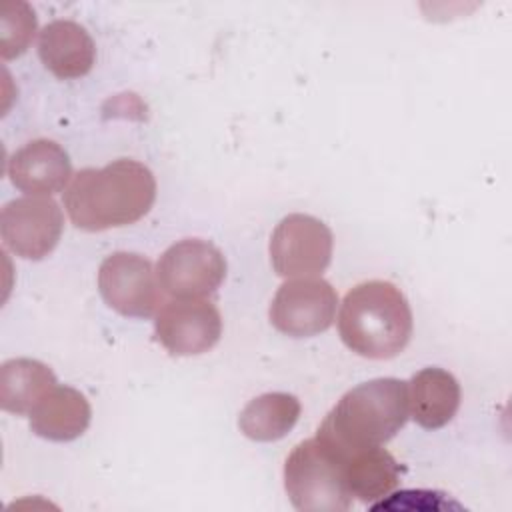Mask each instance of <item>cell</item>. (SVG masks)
<instances>
[{
  "label": "cell",
  "instance_id": "cell-12",
  "mask_svg": "<svg viewBox=\"0 0 512 512\" xmlns=\"http://www.w3.org/2000/svg\"><path fill=\"white\" fill-rule=\"evenodd\" d=\"M38 56L46 70L60 80L86 76L96 62L92 36L74 20H52L38 36Z\"/></svg>",
  "mask_w": 512,
  "mask_h": 512
},
{
  "label": "cell",
  "instance_id": "cell-5",
  "mask_svg": "<svg viewBox=\"0 0 512 512\" xmlns=\"http://www.w3.org/2000/svg\"><path fill=\"white\" fill-rule=\"evenodd\" d=\"M156 278L162 292L176 300L204 298L224 282L226 258L208 240L184 238L162 252Z\"/></svg>",
  "mask_w": 512,
  "mask_h": 512
},
{
  "label": "cell",
  "instance_id": "cell-19",
  "mask_svg": "<svg viewBox=\"0 0 512 512\" xmlns=\"http://www.w3.org/2000/svg\"><path fill=\"white\" fill-rule=\"evenodd\" d=\"M390 496L392 498L388 502L380 500V502L372 504V510H380V508H386V510H390V508H406V510H414V508L430 510L432 508V510H444V508H452V506L458 508V504L446 502L442 498L444 494L430 492V490H404V492H396V494L390 492Z\"/></svg>",
  "mask_w": 512,
  "mask_h": 512
},
{
  "label": "cell",
  "instance_id": "cell-11",
  "mask_svg": "<svg viewBox=\"0 0 512 512\" xmlns=\"http://www.w3.org/2000/svg\"><path fill=\"white\" fill-rule=\"evenodd\" d=\"M10 182L26 196H52L66 190L72 178L68 152L48 138L18 148L8 160Z\"/></svg>",
  "mask_w": 512,
  "mask_h": 512
},
{
  "label": "cell",
  "instance_id": "cell-6",
  "mask_svg": "<svg viewBox=\"0 0 512 512\" xmlns=\"http://www.w3.org/2000/svg\"><path fill=\"white\" fill-rule=\"evenodd\" d=\"M330 228L310 214H288L270 236V262L282 278L320 276L332 260Z\"/></svg>",
  "mask_w": 512,
  "mask_h": 512
},
{
  "label": "cell",
  "instance_id": "cell-4",
  "mask_svg": "<svg viewBox=\"0 0 512 512\" xmlns=\"http://www.w3.org/2000/svg\"><path fill=\"white\" fill-rule=\"evenodd\" d=\"M346 454L322 438L300 442L284 464V488L296 510L344 512L352 506V494L344 474Z\"/></svg>",
  "mask_w": 512,
  "mask_h": 512
},
{
  "label": "cell",
  "instance_id": "cell-13",
  "mask_svg": "<svg viewBox=\"0 0 512 512\" xmlns=\"http://www.w3.org/2000/svg\"><path fill=\"white\" fill-rule=\"evenodd\" d=\"M458 406L460 384L452 372L428 366L410 378L408 410L418 426L426 430L442 428L456 416Z\"/></svg>",
  "mask_w": 512,
  "mask_h": 512
},
{
  "label": "cell",
  "instance_id": "cell-18",
  "mask_svg": "<svg viewBox=\"0 0 512 512\" xmlns=\"http://www.w3.org/2000/svg\"><path fill=\"white\" fill-rule=\"evenodd\" d=\"M2 58L10 60L24 54L36 34V14L26 2H4L0 16Z\"/></svg>",
  "mask_w": 512,
  "mask_h": 512
},
{
  "label": "cell",
  "instance_id": "cell-15",
  "mask_svg": "<svg viewBox=\"0 0 512 512\" xmlns=\"http://www.w3.org/2000/svg\"><path fill=\"white\" fill-rule=\"evenodd\" d=\"M402 472L404 468L398 460L382 446L352 452L344 464L348 492L370 506L398 488Z\"/></svg>",
  "mask_w": 512,
  "mask_h": 512
},
{
  "label": "cell",
  "instance_id": "cell-3",
  "mask_svg": "<svg viewBox=\"0 0 512 512\" xmlns=\"http://www.w3.org/2000/svg\"><path fill=\"white\" fill-rule=\"evenodd\" d=\"M338 332L348 350L370 360L398 356L412 336V310L404 292L386 280H368L346 292Z\"/></svg>",
  "mask_w": 512,
  "mask_h": 512
},
{
  "label": "cell",
  "instance_id": "cell-8",
  "mask_svg": "<svg viewBox=\"0 0 512 512\" xmlns=\"http://www.w3.org/2000/svg\"><path fill=\"white\" fill-rule=\"evenodd\" d=\"M98 288L104 302L122 316L148 318L162 302L156 270L136 252H114L98 270Z\"/></svg>",
  "mask_w": 512,
  "mask_h": 512
},
{
  "label": "cell",
  "instance_id": "cell-16",
  "mask_svg": "<svg viewBox=\"0 0 512 512\" xmlns=\"http://www.w3.org/2000/svg\"><path fill=\"white\" fill-rule=\"evenodd\" d=\"M56 384L54 372L40 360H6L0 366V406L10 414H30Z\"/></svg>",
  "mask_w": 512,
  "mask_h": 512
},
{
  "label": "cell",
  "instance_id": "cell-10",
  "mask_svg": "<svg viewBox=\"0 0 512 512\" xmlns=\"http://www.w3.org/2000/svg\"><path fill=\"white\" fill-rule=\"evenodd\" d=\"M154 336L172 356H198L218 344L222 316L202 298L172 300L158 308Z\"/></svg>",
  "mask_w": 512,
  "mask_h": 512
},
{
  "label": "cell",
  "instance_id": "cell-1",
  "mask_svg": "<svg viewBox=\"0 0 512 512\" xmlns=\"http://www.w3.org/2000/svg\"><path fill=\"white\" fill-rule=\"evenodd\" d=\"M156 200V178L148 166L118 158L102 168H82L64 190L70 222L86 232L134 224Z\"/></svg>",
  "mask_w": 512,
  "mask_h": 512
},
{
  "label": "cell",
  "instance_id": "cell-7",
  "mask_svg": "<svg viewBox=\"0 0 512 512\" xmlns=\"http://www.w3.org/2000/svg\"><path fill=\"white\" fill-rule=\"evenodd\" d=\"M338 294L324 278H292L284 282L270 304L272 326L290 338H310L326 332L336 318Z\"/></svg>",
  "mask_w": 512,
  "mask_h": 512
},
{
  "label": "cell",
  "instance_id": "cell-14",
  "mask_svg": "<svg viewBox=\"0 0 512 512\" xmlns=\"http://www.w3.org/2000/svg\"><path fill=\"white\" fill-rule=\"evenodd\" d=\"M28 416L36 436L52 442H70L86 432L92 408L80 390L56 384Z\"/></svg>",
  "mask_w": 512,
  "mask_h": 512
},
{
  "label": "cell",
  "instance_id": "cell-17",
  "mask_svg": "<svg viewBox=\"0 0 512 512\" xmlns=\"http://www.w3.org/2000/svg\"><path fill=\"white\" fill-rule=\"evenodd\" d=\"M300 400L288 392H266L250 400L240 412L238 426L246 438L274 442L284 438L298 422Z\"/></svg>",
  "mask_w": 512,
  "mask_h": 512
},
{
  "label": "cell",
  "instance_id": "cell-2",
  "mask_svg": "<svg viewBox=\"0 0 512 512\" xmlns=\"http://www.w3.org/2000/svg\"><path fill=\"white\" fill-rule=\"evenodd\" d=\"M410 416L408 382L374 378L350 388L326 414L316 436L342 454L384 446Z\"/></svg>",
  "mask_w": 512,
  "mask_h": 512
},
{
  "label": "cell",
  "instance_id": "cell-9",
  "mask_svg": "<svg viewBox=\"0 0 512 512\" xmlns=\"http://www.w3.org/2000/svg\"><path fill=\"white\" fill-rule=\"evenodd\" d=\"M64 214L50 196H22L4 204L0 234L4 246L26 260L46 258L58 244Z\"/></svg>",
  "mask_w": 512,
  "mask_h": 512
}]
</instances>
